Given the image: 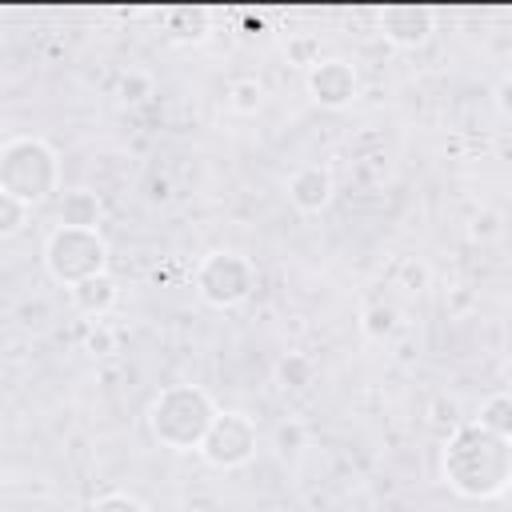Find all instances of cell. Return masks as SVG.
Returning a JSON list of instances; mask_svg holds the SVG:
<instances>
[{
	"label": "cell",
	"instance_id": "obj_14",
	"mask_svg": "<svg viewBox=\"0 0 512 512\" xmlns=\"http://www.w3.org/2000/svg\"><path fill=\"white\" fill-rule=\"evenodd\" d=\"M228 108L240 116H256L264 108V80L260 76H236L228 84Z\"/></svg>",
	"mask_w": 512,
	"mask_h": 512
},
{
	"label": "cell",
	"instance_id": "obj_11",
	"mask_svg": "<svg viewBox=\"0 0 512 512\" xmlns=\"http://www.w3.org/2000/svg\"><path fill=\"white\" fill-rule=\"evenodd\" d=\"M56 220L64 228H100L104 200L92 188H64L60 200H56Z\"/></svg>",
	"mask_w": 512,
	"mask_h": 512
},
{
	"label": "cell",
	"instance_id": "obj_1",
	"mask_svg": "<svg viewBox=\"0 0 512 512\" xmlns=\"http://www.w3.org/2000/svg\"><path fill=\"white\" fill-rule=\"evenodd\" d=\"M444 484L464 500H492L508 492L512 480V440L480 428L476 420H464L456 432L444 436L440 452Z\"/></svg>",
	"mask_w": 512,
	"mask_h": 512
},
{
	"label": "cell",
	"instance_id": "obj_13",
	"mask_svg": "<svg viewBox=\"0 0 512 512\" xmlns=\"http://www.w3.org/2000/svg\"><path fill=\"white\" fill-rule=\"evenodd\" d=\"M476 424L488 428V432H496V436H504V440H512V392H492L480 404Z\"/></svg>",
	"mask_w": 512,
	"mask_h": 512
},
{
	"label": "cell",
	"instance_id": "obj_26",
	"mask_svg": "<svg viewBox=\"0 0 512 512\" xmlns=\"http://www.w3.org/2000/svg\"><path fill=\"white\" fill-rule=\"evenodd\" d=\"M508 496H512V480H508Z\"/></svg>",
	"mask_w": 512,
	"mask_h": 512
},
{
	"label": "cell",
	"instance_id": "obj_9",
	"mask_svg": "<svg viewBox=\"0 0 512 512\" xmlns=\"http://www.w3.org/2000/svg\"><path fill=\"white\" fill-rule=\"evenodd\" d=\"M332 172L324 164H304L288 176V200L296 212H324L332 204Z\"/></svg>",
	"mask_w": 512,
	"mask_h": 512
},
{
	"label": "cell",
	"instance_id": "obj_21",
	"mask_svg": "<svg viewBox=\"0 0 512 512\" xmlns=\"http://www.w3.org/2000/svg\"><path fill=\"white\" fill-rule=\"evenodd\" d=\"M88 512H148V508L128 492H104V496H96L88 504Z\"/></svg>",
	"mask_w": 512,
	"mask_h": 512
},
{
	"label": "cell",
	"instance_id": "obj_18",
	"mask_svg": "<svg viewBox=\"0 0 512 512\" xmlns=\"http://www.w3.org/2000/svg\"><path fill=\"white\" fill-rule=\"evenodd\" d=\"M28 212H32V208H28L24 200L0 192V236H16V232L24 228V220H28Z\"/></svg>",
	"mask_w": 512,
	"mask_h": 512
},
{
	"label": "cell",
	"instance_id": "obj_25",
	"mask_svg": "<svg viewBox=\"0 0 512 512\" xmlns=\"http://www.w3.org/2000/svg\"><path fill=\"white\" fill-rule=\"evenodd\" d=\"M492 96H496V108L512 120V72H504V76L496 80V92H492Z\"/></svg>",
	"mask_w": 512,
	"mask_h": 512
},
{
	"label": "cell",
	"instance_id": "obj_22",
	"mask_svg": "<svg viewBox=\"0 0 512 512\" xmlns=\"http://www.w3.org/2000/svg\"><path fill=\"white\" fill-rule=\"evenodd\" d=\"M144 96H152V80H148L144 72H124V76H120V100L140 104Z\"/></svg>",
	"mask_w": 512,
	"mask_h": 512
},
{
	"label": "cell",
	"instance_id": "obj_4",
	"mask_svg": "<svg viewBox=\"0 0 512 512\" xmlns=\"http://www.w3.org/2000/svg\"><path fill=\"white\" fill-rule=\"evenodd\" d=\"M44 268L56 284L76 288L100 272H108V240L100 228H64L56 224L44 240Z\"/></svg>",
	"mask_w": 512,
	"mask_h": 512
},
{
	"label": "cell",
	"instance_id": "obj_20",
	"mask_svg": "<svg viewBox=\"0 0 512 512\" xmlns=\"http://www.w3.org/2000/svg\"><path fill=\"white\" fill-rule=\"evenodd\" d=\"M464 420H460V404L456 400H448V396H436L432 400V428L440 432V436H448V432H456Z\"/></svg>",
	"mask_w": 512,
	"mask_h": 512
},
{
	"label": "cell",
	"instance_id": "obj_10",
	"mask_svg": "<svg viewBox=\"0 0 512 512\" xmlns=\"http://www.w3.org/2000/svg\"><path fill=\"white\" fill-rule=\"evenodd\" d=\"M212 36V12L208 8H192V4H180V8H168L164 12V40L176 44V48H196Z\"/></svg>",
	"mask_w": 512,
	"mask_h": 512
},
{
	"label": "cell",
	"instance_id": "obj_23",
	"mask_svg": "<svg viewBox=\"0 0 512 512\" xmlns=\"http://www.w3.org/2000/svg\"><path fill=\"white\" fill-rule=\"evenodd\" d=\"M84 348H88L92 356H108V352H116V336L108 332V324H104V320H96V328L88 332Z\"/></svg>",
	"mask_w": 512,
	"mask_h": 512
},
{
	"label": "cell",
	"instance_id": "obj_6",
	"mask_svg": "<svg viewBox=\"0 0 512 512\" xmlns=\"http://www.w3.org/2000/svg\"><path fill=\"white\" fill-rule=\"evenodd\" d=\"M256 444H260V432H256V420L248 412H220L196 456L208 468L232 472V468H244L256 456Z\"/></svg>",
	"mask_w": 512,
	"mask_h": 512
},
{
	"label": "cell",
	"instance_id": "obj_5",
	"mask_svg": "<svg viewBox=\"0 0 512 512\" xmlns=\"http://www.w3.org/2000/svg\"><path fill=\"white\" fill-rule=\"evenodd\" d=\"M256 288V264L232 248H216L196 264V292L212 308H236Z\"/></svg>",
	"mask_w": 512,
	"mask_h": 512
},
{
	"label": "cell",
	"instance_id": "obj_16",
	"mask_svg": "<svg viewBox=\"0 0 512 512\" xmlns=\"http://www.w3.org/2000/svg\"><path fill=\"white\" fill-rule=\"evenodd\" d=\"M312 376H316V364H312V356H304V352H288V356H280V364H276V380H280L284 392H288V388H292V392L308 388Z\"/></svg>",
	"mask_w": 512,
	"mask_h": 512
},
{
	"label": "cell",
	"instance_id": "obj_19",
	"mask_svg": "<svg viewBox=\"0 0 512 512\" xmlns=\"http://www.w3.org/2000/svg\"><path fill=\"white\" fill-rule=\"evenodd\" d=\"M396 280H400V288H404V292H424V288H428V280H432V272H428V264H424V260L408 256V260L396 268Z\"/></svg>",
	"mask_w": 512,
	"mask_h": 512
},
{
	"label": "cell",
	"instance_id": "obj_3",
	"mask_svg": "<svg viewBox=\"0 0 512 512\" xmlns=\"http://www.w3.org/2000/svg\"><path fill=\"white\" fill-rule=\"evenodd\" d=\"M0 192L24 200L28 208L60 192V156L44 136H8L0 144Z\"/></svg>",
	"mask_w": 512,
	"mask_h": 512
},
{
	"label": "cell",
	"instance_id": "obj_15",
	"mask_svg": "<svg viewBox=\"0 0 512 512\" xmlns=\"http://www.w3.org/2000/svg\"><path fill=\"white\" fill-rule=\"evenodd\" d=\"M360 328H364L368 340H388V336L400 328V312H396V304H388V300H372V304L360 312Z\"/></svg>",
	"mask_w": 512,
	"mask_h": 512
},
{
	"label": "cell",
	"instance_id": "obj_7",
	"mask_svg": "<svg viewBox=\"0 0 512 512\" xmlns=\"http://www.w3.org/2000/svg\"><path fill=\"white\" fill-rule=\"evenodd\" d=\"M304 84H308L312 104L336 112V108H348V104L356 100V92H360V72H356L348 60H340V56H324L312 72H304Z\"/></svg>",
	"mask_w": 512,
	"mask_h": 512
},
{
	"label": "cell",
	"instance_id": "obj_17",
	"mask_svg": "<svg viewBox=\"0 0 512 512\" xmlns=\"http://www.w3.org/2000/svg\"><path fill=\"white\" fill-rule=\"evenodd\" d=\"M284 60H288L292 68L312 72V68L324 60V56H320V36H316V32H292L288 44H284Z\"/></svg>",
	"mask_w": 512,
	"mask_h": 512
},
{
	"label": "cell",
	"instance_id": "obj_2",
	"mask_svg": "<svg viewBox=\"0 0 512 512\" xmlns=\"http://www.w3.org/2000/svg\"><path fill=\"white\" fill-rule=\"evenodd\" d=\"M220 416L216 400L196 384H168L148 404V432L160 448L172 452H200L212 420Z\"/></svg>",
	"mask_w": 512,
	"mask_h": 512
},
{
	"label": "cell",
	"instance_id": "obj_12",
	"mask_svg": "<svg viewBox=\"0 0 512 512\" xmlns=\"http://www.w3.org/2000/svg\"><path fill=\"white\" fill-rule=\"evenodd\" d=\"M116 296H120V288H116V280H112L108 272H100V276H92V280L68 288L72 308H76L80 316H88V320H104V316L116 308Z\"/></svg>",
	"mask_w": 512,
	"mask_h": 512
},
{
	"label": "cell",
	"instance_id": "obj_24",
	"mask_svg": "<svg viewBox=\"0 0 512 512\" xmlns=\"http://www.w3.org/2000/svg\"><path fill=\"white\" fill-rule=\"evenodd\" d=\"M300 444H304V428H300L296 420L276 428V448H280V452H296Z\"/></svg>",
	"mask_w": 512,
	"mask_h": 512
},
{
	"label": "cell",
	"instance_id": "obj_8",
	"mask_svg": "<svg viewBox=\"0 0 512 512\" xmlns=\"http://www.w3.org/2000/svg\"><path fill=\"white\" fill-rule=\"evenodd\" d=\"M436 28V12L424 4H388L380 8V36L392 48H420Z\"/></svg>",
	"mask_w": 512,
	"mask_h": 512
}]
</instances>
